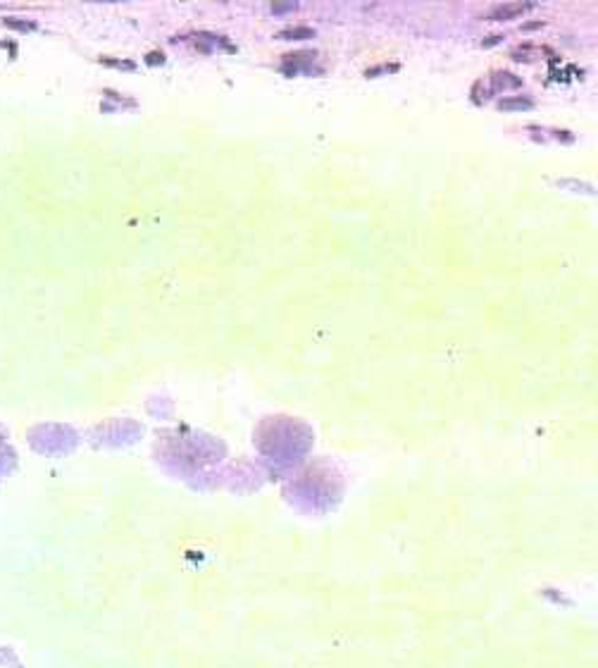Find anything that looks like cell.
<instances>
[{"label":"cell","mask_w":598,"mask_h":668,"mask_svg":"<svg viewBox=\"0 0 598 668\" xmlns=\"http://www.w3.org/2000/svg\"><path fill=\"white\" fill-rule=\"evenodd\" d=\"M5 24H8V26H13V29H24V31L33 29V24H31V22H17L15 17H8V19H5Z\"/></svg>","instance_id":"obj_3"},{"label":"cell","mask_w":598,"mask_h":668,"mask_svg":"<svg viewBox=\"0 0 598 668\" xmlns=\"http://www.w3.org/2000/svg\"><path fill=\"white\" fill-rule=\"evenodd\" d=\"M527 10H532V5H524V3L496 5V8H491L489 13H484V15H482V19H489V22H499V19H515L517 15L527 13Z\"/></svg>","instance_id":"obj_1"},{"label":"cell","mask_w":598,"mask_h":668,"mask_svg":"<svg viewBox=\"0 0 598 668\" xmlns=\"http://www.w3.org/2000/svg\"><path fill=\"white\" fill-rule=\"evenodd\" d=\"M315 36V29H310V26H291V29H282L277 33V38H284V41H289V38H312Z\"/></svg>","instance_id":"obj_2"}]
</instances>
